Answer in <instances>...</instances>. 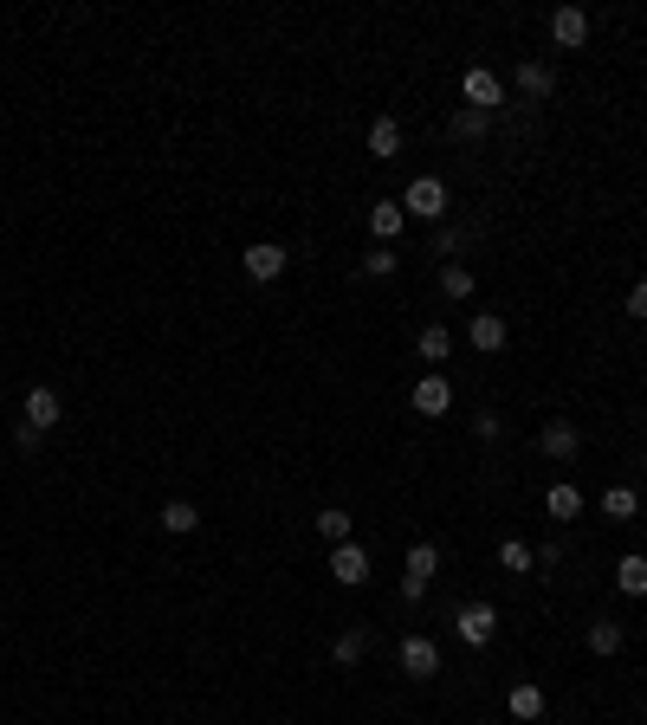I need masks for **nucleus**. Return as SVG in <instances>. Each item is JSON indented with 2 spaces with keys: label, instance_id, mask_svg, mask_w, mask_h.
I'll return each instance as SVG.
<instances>
[{
  "label": "nucleus",
  "instance_id": "nucleus-17",
  "mask_svg": "<svg viewBox=\"0 0 647 725\" xmlns=\"http://www.w3.org/2000/svg\"><path fill=\"white\" fill-rule=\"evenodd\" d=\"M195 525H201V512L188 499H169V505H162V531H175V538H182V531H195Z\"/></svg>",
  "mask_w": 647,
  "mask_h": 725
},
{
  "label": "nucleus",
  "instance_id": "nucleus-3",
  "mask_svg": "<svg viewBox=\"0 0 647 725\" xmlns=\"http://www.w3.org/2000/svg\"><path fill=\"white\" fill-rule=\"evenodd\" d=\"M240 266H246V279H253V285H272L285 272V246L279 240H259V246H246V253H240Z\"/></svg>",
  "mask_w": 647,
  "mask_h": 725
},
{
  "label": "nucleus",
  "instance_id": "nucleus-19",
  "mask_svg": "<svg viewBox=\"0 0 647 725\" xmlns=\"http://www.w3.org/2000/svg\"><path fill=\"white\" fill-rule=\"evenodd\" d=\"M415 350H421V357H428V363H447V350H453V337H447V324H428V331H421V337H415Z\"/></svg>",
  "mask_w": 647,
  "mask_h": 725
},
{
  "label": "nucleus",
  "instance_id": "nucleus-16",
  "mask_svg": "<svg viewBox=\"0 0 647 725\" xmlns=\"http://www.w3.org/2000/svg\"><path fill=\"white\" fill-rule=\"evenodd\" d=\"M615 648H622V622L596 615V622H589V654H615Z\"/></svg>",
  "mask_w": 647,
  "mask_h": 725
},
{
  "label": "nucleus",
  "instance_id": "nucleus-20",
  "mask_svg": "<svg viewBox=\"0 0 647 725\" xmlns=\"http://www.w3.org/2000/svg\"><path fill=\"white\" fill-rule=\"evenodd\" d=\"M363 648H369V635H363V628H350V635H337L330 661H337V667H356V661H363Z\"/></svg>",
  "mask_w": 647,
  "mask_h": 725
},
{
  "label": "nucleus",
  "instance_id": "nucleus-21",
  "mask_svg": "<svg viewBox=\"0 0 647 725\" xmlns=\"http://www.w3.org/2000/svg\"><path fill=\"white\" fill-rule=\"evenodd\" d=\"M434 570H440V551H434V544H415V551H408V570H402V577L434 583Z\"/></svg>",
  "mask_w": 647,
  "mask_h": 725
},
{
  "label": "nucleus",
  "instance_id": "nucleus-12",
  "mask_svg": "<svg viewBox=\"0 0 647 725\" xmlns=\"http://www.w3.org/2000/svg\"><path fill=\"white\" fill-rule=\"evenodd\" d=\"M369 156H376V162L402 156V123H395V117H376V123H369Z\"/></svg>",
  "mask_w": 647,
  "mask_h": 725
},
{
  "label": "nucleus",
  "instance_id": "nucleus-32",
  "mask_svg": "<svg viewBox=\"0 0 647 725\" xmlns=\"http://www.w3.org/2000/svg\"><path fill=\"white\" fill-rule=\"evenodd\" d=\"M628 311H635V318H647V279H635V292H628Z\"/></svg>",
  "mask_w": 647,
  "mask_h": 725
},
{
  "label": "nucleus",
  "instance_id": "nucleus-31",
  "mask_svg": "<svg viewBox=\"0 0 647 725\" xmlns=\"http://www.w3.org/2000/svg\"><path fill=\"white\" fill-rule=\"evenodd\" d=\"M434 253H440V259L460 253V234H453V227H440V234H434Z\"/></svg>",
  "mask_w": 647,
  "mask_h": 725
},
{
  "label": "nucleus",
  "instance_id": "nucleus-27",
  "mask_svg": "<svg viewBox=\"0 0 647 725\" xmlns=\"http://www.w3.org/2000/svg\"><path fill=\"white\" fill-rule=\"evenodd\" d=\"M395 266H402V259H395V246H376V253L363 259V272H369V279H389Z\"/></svg>",
  "mask_w": 647,
  "mask_h": 725
},
{
  "label": "nucleus",
  "instance_id": "nucleus-14",
  "mask_svg": "<svg viewBox=\"0 0 647 725\" xmlns=\"http://www.w3.org/2000/svg\"><path fill=\"white\" fill-rule=\"evenodd\" d=\"M402 221H408V214H402V201H376V208H369V234H376L382 246L402 234Z\"/></svg>",
  "mask_w": 647,
  "mask_h": 725
},
{
  "label": "nucleus",
  "instance_id": "nucleus-7",
  "mask_svg": "<svg viewBox=\"0 0 647 725\" xmlns=\"http://www.w3.org/2000/svg\"><path fill=\"white\" fill-rule=\"evenodd\" d=\"M330 577H337L343 590H356V583L369 577V551L363 544H330Z\"/></svg>",
  "mask_w": 647,
  "mask_h": 725
},
{
  "label": "nucleus",
  "instance_id": "nucleus-5",
  "mask_svg": "<svg viewBox=\"0 0 647 725\" xmlns=\"http://www.w3.org/2000/svg\"><path fill=\"white\" fill-rule=\"evenodd\" d=\"M460 91H466V104H473V111H486V117H492V111L505 104V85H499V78L486 72V65H473V72L460 78Z\"/></svg>",
  "mask_w": 647,
  "mask_h": 725
},
{
  "label": "nucleus",
  "instance_id": "nucleus-22",
  "mask_svg": "<svg viewBox=\"0 0 647 725\" xmlns=\"http://www.w3.org/2000/svg\"><path fill=\"white\" fill-rule=\"evenodd\" d=\"M318 538H324V544H350V512H337V505H330V512H318Z\"/></svg>",
  "mask_w": 647,
  "mask_h": 725
},
{
  "label": "nucleus",
  "instance_id": "nucleus-29",
  "mask_svg": "<svg viewBox=\"0 0 647 725\" xmlns=\"http://www.w3.org/2000/svg\"><path fill=\"white\" fill-rule=\"evenodd\" d=\"M13 447H20V454H33V447H39V428H33V421H13Z\"/></svg>",
  "mask_w": 647,
  "mask_h": 725
},
{
  "label": "nucleus",
  "instance_id": "nucleus-9",
  "mask_svg": "<svg viewBox=\"0 0 647 725\" xmlns=\"http://www.w3.org/2000/svg\"><path fill=\"white\" fill-rule=\"evenodd\" d=\"M453 408V382L447 376H421L415 382V415H447Z\"/></svg>",
  "mask_w": 647,
  "mask_h": 725
},
{
  "label": "nucleus",
  "instance_id": "nucleus-4",
  "mask_svg": "<svg viewBox=\"0 0 647 725\" xmlns=\"http://www.w3.org/2000/svg\"><path fill=\"white\" fill-rule=\"evenodd\" d=\"M538 447H544L550 460H576V454H583V434H576V421H570V415H550V421H544V434H538Z\"/></svg>",
  "mask_w": 647,
  "mask_h": 725
},
{
  "label": "nucleus",
  "instance_id": "nucleus-23",
  "mask_svg": "<svg viewBox=\"0 0 647 725\" xmlns=\"http://www.w3.org/2000/svg\"><path fill=\"white\" fill-rule=\"evenodd\" d=\"M512 713L518 719H544V687H531V680H525V687H512Z\"/></svg>",
  "mask_w": 647,
  "mask_h": 725
},
{
  "label": "nucleus",
  "instance_id": "nucleus-10",
  "mask_svg": "<svg viewBox=\"0 0 647 725\" xmlns=\"http://www.w3.org/2000/svg\"><path fill=\"white\" fill-rule=\"evenodd\" d=\"M550 39H557V46H583L589 39V13L583 7H557L550 13Z\"/></svg>",
  "mask_w": 647,
  "mask_h": 725
},
{
  "label": "nucleus",
  "instance_id": "nucleus-30",
  "mask_svg": "<svg viewBox=\"0 0 647 725\" xmlns=\"http://www.w3.org/2000/svg\"><path fill=\"white\" fill-rule=\"evenodd\" d=\"M473 428H479V441H499V434H505V421H499V415H479Z\"/></svg>",
  "mask_w": 647,
  "mask_h": 725
},
{
  "label": "nucleus",
  "instance_id": "nucleus-13",
  "mask_svg": "<svg viewBox=\"0 0 647 725\" xmlns=\"http://www.w3.org/2000/svg\"><path fill=\"white\" fill-rule=\"evenodd\" d=\"M518 91H525V98H550V91H557V72H550L544 59H525L518 65Z\"/></svg>",
  "mask_w": 647,
  "mask_h": 725
},
{
  "label": "nucleus",
  "instance_id": "nucleus-6",
  "mask_svg": "<svg viewBox=\"0 0 647 725\" xmlns=\"http://www.w3.org/2000/svg\"><path fill=\"white\" fill-rule=\"evenodd\" d=\"M20 421H33L39 434H46V428H59V421H65V402H59V389H26V402H20Z\"/></svg>",
  "mask_w": 647,
  "mask_h": 725
},
{
  "label": "nucleus",
  "instance_id": "nucleus-15",
  "mask_svg": "<svg viewBox=\"0 0 647 725\" xmlns=\"http://www.w3.org/2000/svg\"><path fill=\"white\" fill-rule=\"evenodd\" d=\"M615 590L622 596H647V557L641 551H628L622 564H615Z\"/></svg>",
  "mask_w": 647,
  "mask_h": 725
},
{
  "label": "nucleus",
  "instance_id": "nucleus-8",
  "mask_svg": "<svg viewBox=\"0 0 647 725\" xmlns=\"http://www.w3.org/2000/svg\"><path fill=\"white\" fill-rule=\"evenodd\" d=\"M402 667H408L415 680H434V674H440V648H434L428 635H402Z\"/></svg>",
  "mask_w": 647,
  "mask_h": 725
},
{
  "label": "nucleus",
  "instance_id": "nucleus-1",
  "mask_svg": "<svg viewBox=\"0 0 647 725\" xmlns=\"http://www.w3.org/2000/svg\"><path fill=\"white\" fill-rule=\"evenodd\" d=\"M402 214H415V221H440L447 214V182L440 175H415L402 195Z\"/></svg>",
  "mask_w": 647,
  "mask_h": 725
},
{
  "label": "nucleus",
  "instance_id": "nucleus-2",
  "mask_svg": "<svg viewBox=\"0 0 647 725\" xmlns=\"http://www.w3.org/2000/svg\"><path fill=\"white\" fill-rule=\"evenodd\" d=\"M453 628H460L466 648H486V641L499 635V609H492V603H466L460 615H453Z\"/></svg>",
  "mask_w": 647,
  "mask_h": 725
},
{
  "label": "nucleus",
  "instance_id": "nucleus-11",
  "mask_svg": "<svg viewBox=\"0 0 647 725\" xmlns=\"http://www.w3.org/2000/svg\"><path fill=\"white\" fill-rule=\"evenodd\" d=\"M466 344L486 350V357H492V350H505V318H499V311H473V331H466Z\"/></svg>",
  "mask_w": 647,
  "mask_h": 725
},
{
  "label": "nucleus",
  "instance_id": "nucleus-28",
  "mask_svg": "<svg viewBox=\"0 0 647 725\" xmlns=\"http://www.w3.org/2000/svg\"><path fill=\"white\" fill-rule=\"evenodd\" d=\"M486 111H473V104H466V111H453V136H479V130H486Z\"/></svg>",
  "mask_w": 647,
  "mask_h": 725
},
{
  "label": "nucleus",
  "instance_id": "nucleus-24",
  "mask_svg": "<svg viewBox=\"0 0 647 725\" xmlns=\"http://www.w3.org/2000/svg\"><path fill=\"white\" fill-rule=\"evenodd\" d=\"M635 486H609V492H602V512H609V518H635Z\"/></svg>",
  "mask_w": 647,
  "mask_h": 725
},
{
  "label": "nucleus",
  "instance_id": "nucleus-18",
  "mask_svg": "<svg viewBox=\"0 0 647 725\" xmlns=\"http://www.w3.org/2000/svg\"><path fill=\"white\" fill-rule=\"evenodd\" d=\"M544 512L550 518H576V512H583V492H576V486H550L544 492Z\"/></svg>",
  "mask_w": 647,
  "mask_h": 725
},
{
  "label": "nucleus",
  "instance_id": "nucleus-26",
  "mask_svg": "<svg viewBox=\"0 0 647 725\" xmlns=\"http://www.w3.org/2000/svg\"><path fill=\"white\" fill-rule=\"evenodd\" d=\"M499 564H505V570H518V577H525V570H531V544L505 538V544H499Z\"/></svg>",
  "mask_w": 647,
  "mask_h": 725
},
{
  "label": "nucleus",
  "instance_id": "nucleus-25",
  "mask_svg": "<svg viewBox=\"0 0 647 725\" xmlns=\"http://www.w3.org/2000/svg\"><path fill=\"white\" fill-rule=\"evenodd\" d=\"M440 292L447 298H473V272L466 266H440Z\"/></svg>",
  "mask_w": 647,
  "mask_h": 725
}]
</instances>
